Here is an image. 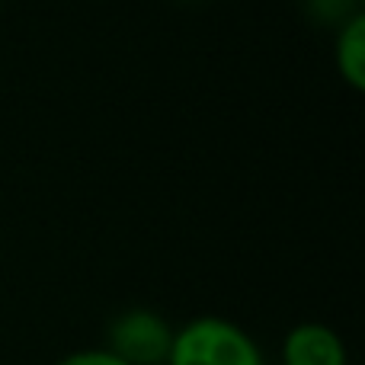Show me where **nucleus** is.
<instances>
[{
  "mask_svg": "<svg viewBox=\"0 0 365 365\" xmlns=\"http://www.w3.org/2000/svg\"><path fill=\"white\" fill-rule=\"evenodd\" d=\"M55 365H125L122 359H115L109 349L93 346V349H74V353L61 356Z\"/></svg>",
  "mask_w": 365,
  "mask_h": 365,
  "instance_id": "obj_6",
  "label": "nucleus"
},
{
  "mask_svg": "<svg viewBox=\"0 0 365 365\" xmlns=\"http://www.w3.org/2000/svg\"><path fill=\"white\" fill-rule=\"evenodd\" d=\"M167 365H266V356L240 324L199 314L173 330Z\"/></svg>",
  "mask_w": 365,
  "mask_h": 365,
  "instance_id": "obj_1",
  "label": "nucleus"
},
{
  "mask_svg": "<svg viewBox=\"0 0 365 365\" xmlns=\"http://www.w3.org/2000/svg\"><path fill=\"white\" fill-rule=\"evenodd\" d=\"M279 359L282 365H349V353L334 327L304 321L285 334Z\"/></svg>",
  "mask_w": 365,
  "mask_h": 365,
  "instance_id": "obj_3",
  "label": "nucleus"
},
{
  "mask_svg": "<svg viewBox=\"0 0 365 365\" xmlns=\"http://www.w3.org/2000/svg\"><path fill=\"white\" fill-rule=\"evenodd\" d=\"M304 13H308V19H314L317 26L340 29L346 19L362 13V0H304Z\"/></svg>",
  "mask_w": 365,
  "mask_h": 365,
  "instance_id": "obj_5",
  "label": "nucleus"
},
{
  "mask_svg": "<svg viewBox=\"0 0 365 365\" xmlns=\"http://www.w3.org/2000/svg\"><path fill=\"white\" fill-rule=\"evenodd\" d=\"M173 330L164 314L151 308H128L115 314L106 327V346L125 365H167L173 346Z\"/></svg>",
  "mask_w": 365,
  "mask_h": 365,
  "instance_id": "obj_2",
  "label": "nucleus"
},
{
  "mask_svg": "<svg viewBox=\"0 0 365 365\" xmlns=\"http://www.w3.org/2000/svg\"><path fill=\"white\" fill-rule=\"evenodd\" d=\"M334 64L349 90L365 87V13H356L353 19L334 29Z\"/></svg>",
  "mask_w": 365,
  "mask_h": 365,
  "instance_id": "obj_4",
  "label": "nucleus"
}]
</instances>
